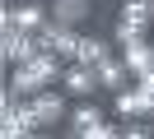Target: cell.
I'll return each mask as SVG.
<instances>
[{"label":"cell","instance_id":"6da1fadb","mask_svg":"<svg viewBox=\"0 0 154 139\" xmlns=\"http://www.w3.org/2000/svg\"><path fill=\"white\" fill-rule=\"evenodd\" d=\"M61 70H66V60L51 56V51H42V56H33V60L14 65L5 83H10L19 97H38V93H47V88H61Z\"/></svg>","mask_w":154,"mask_h":139},{"label":"cell","instance_id":"7a4b0ae2","mask_svg":"<svg viewBox=\"0 0 154 139\" xmlns=\"http://www.w3.org/2000/svg\"><path fill=\"white\" fill-rule=\"evenodd\" d=\"M154 23V0H122L117 5V28H112V42H135V37H145Z\"/></svg>","mask_w":154,"mask_h":139},{"label":"cell","instance_id":"3957f363","mask_svg":"<svg viewBox=\"0 0 154 139\" xmlns=\"http://www.w3.org/2000/svg\"><path fill=\"white\" fill-rule=\"evenodd\" d=\"M51 23V5L42 0H5V14H0V28H23V33H42Z\"/></svg>","mask_w":154,"mask_h":139},{"label":"cell","instance_id":"277c9868","mask_svg":"<svg viewBox=\"0 0 154 139\" xmlns=\"http://www.w3.org/2000/svg\"><path fill=\"white\" fill-rule=\"evenodd\" d=\"M66 97H70L66 88H47V93H38V97H28L33 116H38V130H56V125L70 120V102Z\"/></svg>","mask_w":154,"mask_h":139},{"label":"cell","instance_id":"5b68a950","mask_svg":"<svg viewBox=\"0 0 154 139\" xmlns=\"http://www.w3.org/2000/svg\"><path fill=\"white\" fill-rule=\"evenodd\" d=\"M33 56H42V42H38V33H23V28H5V37H0V60L10 65H23V60H33Z\"/></svg>","mask_w":154,"mask_h":139},{"label":"cell","instance_id":"8992f818","mask_svg":"<svg viewBox=\"0 0 154 139\" xmlns=\"http://www.w3.org/2000/svg\"><path fill=\"white\" fill-rule=\"evenodd\" d=\"M112 111L122 120H149L154 116V93H145L140 83H131V88L112 93Z\"/></svg>","mask_w":154,"mask_h":139},{"label":"cell","instance_id":"52a82bcc","mask_svg":"<svg viewBox=\"0 0 154 139\" xmlns=\"http://www.w3.org/2000/svg\"><path fill=\"white\" fill-rule=\"evenodd\" d=\"M0 139H28V135H38V116H33V102L23 97V102H14V107H5L0 111Z\"/></svg>","mask_w":154,"mask_h":139},{"label":"cell","instance_id":"ba28073f","mask_svg":"<svg viewBox=\"0 0 154 139\" xmlns=\"http://www.w3.org/2000/svg\"><path fill=\"white\" fill-rule=\"evenodd\" d=\"M61 88L70 93V97H94L98 88H103V83H98V70L94 65H79V60H66V70H61Z\"/></svg>","mask_w":154,"mask_h":139},{"label":"cell","instance_id":"9c48e42d","mask_svg":"<svg viewBox=\"0 0 154 139\" xmlns=\"http://www.w3.org/2000/svg\"><path fill=\"white\" fill-rule=\"evenodd\" d=\"M38 42H42V51L61 56V60H75V51H79V28H61V23H47V28L38 33Z\"/></svg>","mask_w":154,"mask_h":139},{"label":"cell","instance_id":"30bf717a","mask_svg":"<svg viewBox=\"0 0 154 139\" xmlns=\"http://www.w3.org/2000/svg\"><path fill=\"white\" fill-rule=\"evenodd\" d=\"M94 14H98L94 0H51V23H61V28H79L84 33V23Z\"/></svg>","mask_w":154,"mask_h":139},{"label":"cell","instance_id":"8fae6325","mask_svg":"<svg viewBox=\"0 0 154 139\" xmlns=\"http://www.w3.org/2000/svg\"><path fill=\"white\" fill-rule=\"evenodd\" d=\"M117 56L126 60V70H131L135 79L154 70V42H149V37H135V42H122V51H117Z\"/></svg>","mask_w":154,"mask_h":139},{"label":"cell","instance_id":"7c38bea8","mask_svg":"<svg viewBox=\"0 0 154 139\" xmlns=\"http://www.w3.org/2000/svg\"><path fill=\"white\" fill-rule=\"evenodd\" d=\"M112 46H117V42H107V37H98V33H79V51H75V60L98 70L103 60H112Z\"/></svg>","mask_w":154,"mask_h":139},{"label":"cell","instance_id":"4fadbf2b","mask_svg":"<svg viewBox=\"0 0 154 139\" xmlns=\"http://www.w3.org/2000/svg\"><path fill=\"white\" fill-rule=\"evenodd\" d=\"M98 83H103L107 93H122V88H131V83H135V74L126 70V60H122V56H112V60H103V65H98Z\"/></svg>","mask_w":154,"mask_h":139},{"label":"cell","instance_id":"5bb4252c","mask_svg":"<svg viewBox=\"0 0 154 139\" xmlns=\"http://www.w3.org/2000/svg\"><path fill=\"white\" fill-rule=\"evenodd\" d=\"M98 120H107V116H103V107H98L94 97H84V102H79V107H70V120H66V125L84 135V130H94Z\"/></svg>","mask_w":154,"mask_h":139},{"label":"cell","instance_id":"9a60e30c","mask_svg":"<svg viewBox=\"0 0 154 139\" xmlns=\"http://www.w3.org/2000/svg\"><path fill=\"white\" fill-rule=\"evenodd\" d=\"M122 139H154V125H149V120H126Z\"/></svg>","mask_w":154,"mask_h":139},{"label":"cell","instance_id":"2e32d148","mask_svg":"<svg viewBox=\"0 0 154 139\" xmlns=\"http://www.w3.org/2000/svg\"><path fill=\"white\" fill-rule=\"evenodd\" d=\"M84 139H122V125H112V120H98L94 130H84Z\"/></svg>","mask_w":154,"mask_h":139},{"label":"cell","instance_id":"e0dca14e","mask_svg":"<svg viewBox=\"0 0 154 139\" xmlns=\"http://www.w3.org/2000/svg\"><path fill=\"white\" fill-rule=\"evenodd\" d=\"M28 139H56V135H47V130H38V135H28Z\"/></svg>","mask_w":154,"mask_h":139}]
</instances>
